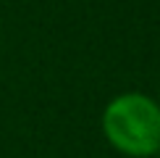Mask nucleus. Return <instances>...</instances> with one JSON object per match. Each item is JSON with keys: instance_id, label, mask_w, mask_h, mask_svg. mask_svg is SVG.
I'll return each instance as SVG.
<instances>
[{"instance_id": "nucleus-1", "label": "nucleus", "mask_w": 160, "mask_h": 158, "mask_svg": "<svg viewBox=\"0 0 160 158\" xmlns=\"http://www.w3.org/2000/svg\"><path fill=\"white\" fill-rule=\"evenodd\" d=\"M102 134L126 158L160 153V103L144 92H121L102 111Z\"/></svg>"}, {"instance_id": "nucleus-2", "label": "nucleus", "mask_w": 160, "mask_h": 158, "mask_svg": "<svg viewBox=\"0 0 160 158\" xmlns=\"http://www.w3.org/2000/svg\"><path fill=\"white\" fill-rule=\"evenodd\" d=\"M158 155H160V153H158Z\"/></svg>"}, {"instance_id": "nucleus-3", "label": "nucleus", "mask_w": 160, "mask_h": 158, "mask_svg": "<svg viewBox=\"0 0 160 158\" xmlns=\"http://www.w3.org/2000/svg\"><path fill=\"white\" fill-rule=\"evenodd\" d=\"M158 103H160V100H158Z\"/></svg>"}]
</instances>
